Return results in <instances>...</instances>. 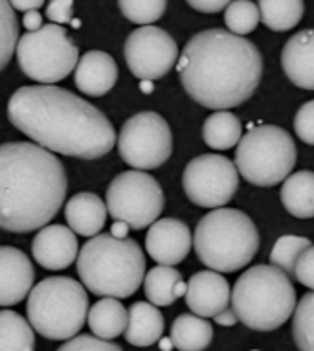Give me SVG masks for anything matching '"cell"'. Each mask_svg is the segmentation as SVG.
Returning <instances> with one entry per match:
<instances>
[{"label":"cell","instance_id":"6da1fadb","mask_svg":"<svg viewBox=\"0 0 314 351\" xmlns=\"http://www.w3.org/2000/svg\"><path fill=\"white\" fill-rule=\"evenodd\" d=\"M8 118L35 144L59 155L94 160L116 145L109 118L59 86L40 83L17 88L8 104Z\"/></svg>","mask_w":314,"mask_h":351},{"label":"cell","instance_id":"7a4b0ae2","mask_svg":"<svg viewBox=\"0 0 314 351\" xmlns=\"http://www.w3.org/2000/svg\"><path fill=\"white\" fill-rule=\"evenodd\" d=\"M184 90L206 109H234L250 99L263 74V58L252 40L230 29L193 35L177 61Z\"/></svg>","mask_w":314,"mask_h":351},{"label":"cell","instance_id":"3957f363","mask_svg":"<svg viewBox=\"0 0 314 351\" xmlns=\"http://www.w3.org/2000/svg\"><path fill=\"white\" fill-rule=\"evenodd\" d=\"M67 171L43 145H0V230H39L50 223L67 197Z\"/></svg>","mask_w":314,"mask_h":351},{"label":"cell","instance_id":"277c9868","mask_svg":"<svg viewBox=\"0 0 314 351\" xmlns=\"http://www.w3.org/2000/svg\"><path fill=\"white\" fill-rule=\"evenodd\" d=\"M77 274L96 296L129 298L145 278V256L129 237L92 236L77 254Z\"/></svg>","mask_w":314,"mask_h":351},{"label":"cell","instance_id":"5b68a950","mask_svg":"<svg viewBox=\"0 0 314 351\" xmlns=\"http://www.w3.org/2000/svg\"><path fill=\"white\" fill-rule=\"evenodd\" d=\"M230 304L239 322L254 331L281 328L296 309L291 276L276 265H256L235 282Z\"/></svg>","mask_w":314,"mask_h":351},{"label":"cell","instance_id":"8992f818","mask_svg":"<svg viewBox=\"0 0 314 351\" xmlns=\"http://www.w3.org/2000/svg\"><path fill=\"white\" fill-rule=\"evenodd\" d=\"M193 245L208 269L235 272L248 265L259 250V232L246 213L221 206L200 219Z\"/></svg>","mask_w":314,"mask_h":351},{"label":"cell","instance_id":"52a82bcc","mask_svg":"<svg viewBox=\"0 0 314 351\" xmlns=\"http://www.w3.org/2000/svg\"><path fill=\"white\" fill-rule=\"evenodd\" d=\"M28 320L48 340H69L80 333L88 317V294L72 278H46L28 296Z\"/></svg>","mask_w":314,"mask_h":351},{"label":"cell","instance_id":"ba28073f","mask_svg":"<svg viewBox=\"0 0 314 351\" xmlns=\"http://www.w3.org/2000/svg\"><path fill=\"white\" fill-rule=\"evenodd\" d=\"M235 166L250 184L261 188L280 184L296 166V144L285 129L259 125L241 136Z\"/></svg>","mask_w":314,"mask_h":351},{"label":"cell","instance_id":"9c48e42d","mask_svg":"<svg viewBox=\"0 0 314 351\" xmlns=\"http://www.w3.org/2000/svg\"><path fill=\"white\" fill-rule=\"evenodd\" d=\"M17 61L24 75L45 85L63 81L75 70L80 52L67 29L59 24H43V28L19 37Z\"/></svg>","mask_w":314,"mask_h":351},{"label":"cell","instance_id":"30bf717a","mask_svg":"<svg viewBox=\"0 0 314 351\" xmlns=\"http://www.w3.org/2000/svg\"><path fill=\"white\" fill-rule=\"evenodd\" d=\"M107 210L114 221H125L132 230H142L160 217L164 191L156 179L142 169L123 171L107 190Z\"/></svg>","mask_w":314,"mask_h":351},{"label":"cell","instance_id":"8fae6325","mask_svg":"<svg viewBox=\"0 0 314 351\" xmlns=\"http://www.w3.org/2000/svg\"><path fill=\"white\" fill-rule=\"evenodd\" d=\"M118 151L123 162L134 169H156L171 156V129L156 112H138L121 127Z\"/></svg>","mask_w":314,"mask_h":351},{"label":"cell","instance_id":"7c38bea8","mask_svg":"<svg viewBox=\"0 0 314 351\" xmlns=\"http://www.w3.org/2000/svg\"><path fill=\"white\" fill-rule=\"evenodd\" d=\"M182 186L189 201L197 206H226L239 186V171L226 156L200 155L184 169Z\"/></svg>","mask_w":314,"mask_h":351},{"label":"cell","instance_id":"4fadbf2b","mask_svg":"<svg viewBox=\"0 0 314 351\" xmlns=\"http://www.w3.org/2000/svg\"><path fill=\"white\" fill-rule=\"evenodd\" d=\"M125 63L138 80H160L178 61V47L166 29L145 24L125 40Z\"/></svg>","mask_w":314,"mask_h":351},{"label":"cell","instance_id":"5bb4252c","mask_svg":"<svg viewBox=\"0 0 314 351\" xmlns=\"http://www.w3.org/2000/svg\"><path fill=\"white\" fill-rule=\"evenodd\" d=\"M193 236L188 225L167 217L154 221L145 236V250L158 265H178L191 250Z\"/></svg>","mask_w":314,"mask_h":351},{"label":"cell","instance_id":"9a60e30c","mask_svg":"<svg viewBox=\"0 0 314 351\" xmlns=\"http://www.w3.org/2000/svg\"><path fill=\"white\" fill-rule=\"evenodd\" d=\"M34 259L43 269L63 271L69 269L80 254L75 232L70 226L50 225L39 228L32 243Z\"/></svg>","mask_w":314,"mask_h":351},{"label":"cell","instance_id":"2e32d148","mask_svg":"<svg viewBox=\"0 0 314 351\" xmlns=\"http://www.w3.org/2000/svg\"><path fill=\"white\" fill-rule=\"evenodd\" d=\"M186 304L191 313L204 318H213L224 311L232 300L228 282L217 271H200L188 280Z\"/></svg>","mask_w":314,"mask_h":351},{"label":"cell","instance_id":"e0dca14e","mask_svg":"<svg viewBox=\"0 0 314 351\" xmlns=\"http://www.w3.org/2000/svg\"><path fill=\"white\" fill-rule=\"evenodd\" d=\"M35 272L28 256L13 247H0V305L23 302L32 291Z\"/></svg>","mask_w":314,"mask_h":351},{"label":"cell","instance_id":"ac0fdd59","mask_svg":"<svg viewBox=\"0 0 314 351\" xmlns=\"http://www.w3.org/2000/svg\"><path fill=\"white\" fill-rule=\"evenodd\" d=\"M75 86L92 98H99L112 90L118 81V64L107 52H86L75 64Z\"/></svg>","mask_w":314,"mask_h":351},{"label":"cell","instance_id":"d6986e66","mask_svg":"<svg viewBox=\"0 0 314 351\" xmlns=\"http://www.w3.org/2000/svg\"><path fill=\"white\" fill-rule=\"evenodd\" d=\"M281 66L294 85L314 90V29H303L287 40Z\"/></svg>","mask_w":314,"mask_h":351},{"label":"cell","instance_id":"ffe728a7","mask_svg":"<svg viewBox=\"0 0 314 351\" xmlns=\"http://www.w3.org/2000/svg\"><path fill=\"white\" fill-rule=\"evenodd\" d=\"M107 204L90 191H81L67 202L64 217L77 236H97L107 221Z\"/></svg>","mask_w":314,"mask_h":351},{"label":"cell","instance_id":"44dd1931","mask_svg":"<svg viewBox=\"0 0 314 351\" xmlns=\"http://www.w3.org/2000/svg\"><path fill=\"white\" fill-rule=\"evenodd\" d=\"M164 333V317L154 304L136 302L129 307L125 339L129 344L147 348L158 342Z\"/></svg>","mask_w":314,"mask_h":351},{"label":"cell","instance_id":"7402d4cb","mask_svg":"<svg viewBox=\"0 0 314 351\" xmlns=\"http://www.w3.org/2000/svg\"><path fill=\"white\" fill-rule=\"evenodd\" d=\"M88 328L94 335L105 340H114L125 333L129 311L112 296H103L88 309Z\"/></svg>","mask_w":314,"mask_h":351},{"label":"cell","instance_id":"603a6c76","mask_svg":"<svg viewBox=\"0 0 314 351\" xmlns=\"http://www.w3.org/2000/svg\"><path fill=\"white\" fill-rule=\"evenodd\" d=\"M281 202L294 217H314V173L298 171L289 175L281 188Z\"/></svg>","mask_w":314,"mask_h":351},{"label":"cell","instance_id":"cb8c5ba5","mask_svg":"<svg viewBox=\"0 0 314 351\" xmlns=\"http://www.w3.org/2000/svg\"><path fill=\"white\" fill-rule=\"evenodd\" d=\"M173 346L180 351H202L212 344L213 328L204 317L186 313L177 317L171 326Z\"/></svg>","mask_w":314,"mask_h":351},{"label":"cell","instance_id":"d4e9b609","mask_svg":"<svg viewBox=\"0 0 314 351\" xmlns=\"http://www.w3.org/2000/svg\"><path fill=\"white\" fill-rule=\"evenodd\" d=\"M243 123L235 114L228 112V109L217 110L212 116H208L202 127L204 142L212 149L226 151L239 144Z\"/></svg>","mask_w":314,"mask_h":351},{"label":"cell","instance_id":"484cf974","mask_svg":"<svg viewBox=\"0 0 314 351\" xmlns=\"http://www.w3.org/2000/svg\"><path fill=\"white\" fill-rule=\"evenodd\" d=\"M261 23L274 32H287L300 24L305 12L303 0H257Z\"/></svg>","mask_w":314,"mask_h":351},{"label":"cell","instance_id":"4316f807","mask_svg":"<svg viewBox=\"0 0 314 351\" xmlns=\"http://www.w3.org/2000/svg\"><path fill=\"white\" fill-rule=\"evenodd\" d=\"M35 350L34 328L19 313L0 311V351Z\"/></svg>","mask_w":314,"mask_h":351},{"label":"cell","instance_id":"83f0119b","mask_svg":"<svg viewBox=\"0 0 314 351\" xmlns=\"http://www.w3.org/2000/svg\"><path fill=\"white\" fill-rule=\"evenodd\" d=\"M182 280V274L171 265H158L151 269L143 278V289L145 296L151 304L156 307H166L177 302V296L173 293L175 283Z\"/></svg>","mask_w":314,"mask_h":351},{"label":"cell","instance_id":"f1b7e54d","mask_svg":"<svg viewBox=\"0 0 314 351\" xmlns=\"http://www.w3.org/2000/svg\"><path fill=\"white\" fill-rule=\"evenodd\" d=\"M292 335L300 350L314 351V291L296 304L292 318Z\"/></svg>","mask_w":314,"mask_h":351},{"label":"cell","instance_id":"f546056e","mask_svg":"<svg viewBox=\"0 0 314 351\" xmlns=\"http://www.w3.org/2000/svg\"><path fill=\"white\" fill-rule=\"evenodd\" d=\"M261 21L259 8L252 0H232L224 8V23L232 34L246 35L257 28Z\"/></svg>","mask_w":314,"mask_h":351},{"label":"cell","instance_id":"4dcf8cb0","mask_svg":"<svg viewBox=\"0 0 314 351\" xmlns=\"http://www.w3.org/2000/svg\"><path fill=\"white\" fill-rule=\"evenodd\" d=\"M19 23L10 0H0V70L6 69L17 50Z\"/></svg>","mask_w":314,"mask_h":351},{"label":"cell","instance_id":"1f68e13d","mask_svg":"<svg viewBox=\"0 0 314 351\" xmlns=\"http://www.w3.org/2000/svg\"><path fill=\"white\" fill-rule=\"evenodd\" d=\"M313 243L307 237L302 236H283L276 241L272 252H270V263L276 267H280L289 274L294 276V267L300 258V254L307 247H311Z\"/></svg>","mask_w":314,"mask_h":351},{"label":"cell","instance_id":"d6a6232c","mask_svg":"<svg viewBox=\"0 0 314 351\" xmlns=\"http://www.w3.org/2000/svg\"><path fill=\"white\" fill-rule=\"evenodd\" d=\"M123 17L134 24H153L162 19L167 8V0H118Z\"/></svg>","mask_w":314,"mask_h":351},{"label":"cell","instance_id":"836d02e7","mask_svg":"<svg viewBox=\"0 0 314 351\" xmlns=\"http://www.w3.org/2000/svg\"><path fill=\"white\" fill-rule=\"evenodd\" d=\"M61 350L69 351H120L121 346L114 344L112 340H105L97 335H80V337H72L61 346Z\"/></svg>","mask_w":314,"mask_h":351},{"label":"cell","instance_id":"e575fe53","mask_svg":"<svg viewBox=\"0 0 314 351\" xmlns=\"http://www.w3.org/2000/svg\"><path fill=\"white\" fill-rule=\"evenodd\" d=\"M294 131L302 142L314 145V99L300 107L294 118Z\"/></svg>","mask_w":314,"mask_h":351},{"label":"cell","instance_id":"d590c367","mask_svg":"<svg viewBox=\"0 0 314 351\" xmlns=\"http://www.w3.org/2000/svg\"><path fill=\"white\" fill-rule=\"evenodd\" d=\"M294 278L298 282L314 291V245L307 247L300 254L294 267Z\"/></svg>","mask_w":314,"mask_h":351},{"label":"cell","instance_id":"8d00e7d4","mask_svg":"<svg viewBox=\"0 0 314 351\" xmlns=\"http://www.w3.org/2000/svg\"><path fill=\"white\" fill-rule=\"evenodd\" d=\"M46 17L56 24L72 23L74 0H50V4L46 8Z\"/></svg>","mask_w":314,"mask_h":351},{"label":"cell","instance_id":"74e56055","mask_svg":"<svg viewBox=\"0 0 314 351\" xmlns=\"http://www.w3.org/2000/svg\"><path fill=\"white\" fill-rule=\"evenodd\" d=\"M189 6L202 13H219L228 6L232 0H186Z\"/></svg>","mask_w":314,"mask_h":351},{"label":"cell","instance_id":"f35d334b","mask_svg":"<svg viewBox=\"0 0 314 351\" xmlns=\"http://www.w3.org/2000/svg\"><path fill=\"white\" fill-rule=\"evenodd\" d=\"M213 320H215V324H219V326H224V328H230V326H235V324L239 322V317H237V313L234 311V307H226L224 311H221L219 315H215L213 317Z\"/></svg>","mask_w":314,"mask_h":351},{"label":"cell","instance_id":"ab89813d","mask_svg":"<svg viewBox=\"0 0 314 351\" xmlns=\"http://www.w3.org/2000/svg\"><path fill=\"white\" fill-rule=\"evenodd\" d=\"M23 24L26 26V29H29V32L43 28V15H40L37 10H29V12L24 13Z\"/></svg>","mask_w":314,"mask_h":351},{"label":"cell","instance_id":"60d3db41","mask_svg":"<svg viewBox=\"0 0 314 351\" xmlns=\"http://www.w3.org/2000/svg\"><path fill=\"white\" fill-rule=\"evenodd\" d=\"M12 2L13 10H17V12H29V10H39L43 4H45V0H10Z\"/></svg>","mask_w":314,"mask_h":351},{"label":"cell","instance_id":"b9f144b4","mask_svg":"<svg viewBox=\"0 0 314 351\" xmlns=\"http://www.w3.org/2000/svg\"><path fill=\"white\" fill-rule=\"evenodd\" d=\"M129 230H131V226L127 225L125 221H118V219H116L114 225L110 228V234L116 237H127L129 236Z\"/></svg>","mask_w":314,"mask_h":351},{"label":"cell","instance_id":"7bdbcfd3","mask_svg":"<svg viewBox=\"0 0 314 351\" xmlns=\"http://www.w3.org/2000/svg\"><path fill=\"white\" fill-rule=\"evenodd\" d=\"M142 90L143 93H151L153 90V81L151 80H142Z\"/></svg>","mask_w":314,"mask_h":351},{"label":"cell","instance_id":"ee69618b","mask_svg":"<svg viewBox=\"0 0 314 351\" xmlns=\"http://www.w3.org/2000/svg\"><path fill=\"white\" fill-rule=\"evenodd\" d=\"M72 26H75V28H80L81 23H80V21H74V19H72Z\"/></svg>","mask_w":314,"mask_h":351},{"label":"cell","instance_id":"f6af8a7d","mask_svg":"<svg viewBox=\"0 0 314 351\" xmlns=\"http://www.w3.org/2000/svg\"><path fill=\"white\" fill-rule=\"evenodd\" d=\"M173 342H162V348H171Z\"/></svg>","mask_w":314,"mask_h":351}]
</instances>
